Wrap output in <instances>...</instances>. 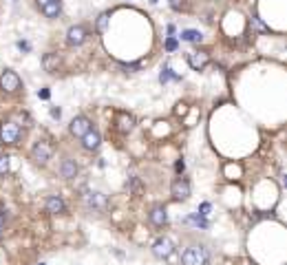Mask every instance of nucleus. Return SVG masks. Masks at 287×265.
<instances>
[{
    "label": "nucleus",
    "mask_w": 287,
    "mask_h": 265,
    "mask_svg": "<svg viewBox=\"0 0 287 265\" xmlns=\"http://www.w3.org/2000/svg\"><path fill=\"white\" fill-rule=\"evenodd\" d=\"M210 263V252L201 245H190L181 254V265H208Z\"/></svg>",
    "instance_id": "nucleus-1"
},
{
    "label": "nucleus",
    "mask_w": 287,
    "mask_h": 265,
    "mask_svg": "<svg viewBox=\"0 0 287 265\" xmlns=\"http://www.w3.org/2000/svg\"><path fill=\"white\" fill-rule=\"evenodd\" d=\"M51 155H53V146L49 141H35L33 148H31V159L35 163H40V166H44L51 159Z\"/></svg>",
    "instance_id": "nucleus-2"
},
{
    "label": "nucleus",
    "mask_w": 287,
    "mask_h": 265,
    "mask_svg": "<svg viewBox=\"0 0 287 265\" xmlns=\"http://www.w3.org/2000/svg\"><path fill=\"white\" fill-rule=\"evenodd\" d=\"M0 139H2V144H18V139H20V126L13 122H2L0 124Z\"/></svg>",
    "instance_id": "nucleus-3"
},
{
    "label": "nucleus",
    "mask_w": 287,
    "mask_h": 265,
    "mask_svg": "<svg viewBox=\"0 0 287 265\" xmlns=\"http://www.w3.org/2000/svg\"><path fill=\"white\" fill-rule=\"evenodd\" d=\"M0 86H2V91L7 93H16L18 88H20V75L16 73V71H4L2 75H0Z\"/></svg>",
    "instance_id": "nucleus-4"
},
{
    "label": "nucleus",
    "mask_w": 287,
    "mask_h": 265,
    "mask_svg": "<svg viewBox=\"0 0 287 265\" xmlns=\"http://www.w3.org/2000/svg\"><path fill=\"white\" fill-rule=\"evenodd\" d=\"M172 252H175V243H172L170 238L161 237V238H157V241L153 243V254L157 256V259H168Z\"/></svg>",
    "instance_id": "nucleus-5"
},
{
    "label": "nucleus",
    "mask_w": 287,
    "mask_h": 265,
    "mask_svg": "<svg viewBox=\"0 0 287 265\" xmlns=\"http://www.w3.org/2000/svg\"><path fill=\"white\" fill-rule=\"evenodd\" d=\"M69 131H71V135H73V137H79V139H82V137L91 131V119L84 117V115H78V117H73Z\"/></svg>",
    "instance_id": "nucleus-6"
},
{
    "label": "nucleus",
    "mask_w": 287,
    "mask_h": 265,
    "mask_svg": "<svg viewBox=\"0 0 287 265\" xmlns=\"http://www.w3.org/2000/svg\"><path fill=\"white\" fill-rule=\"evenodd\" d=\"M86 35H88L86 26L75 25V26H71V29L66 31V42H69L71 47H79V44H82L84 40H86Z\"/></svg>",
    "instance_id": "nucleus-7"
},
{
    "label": "nucleus",
    "mask_w": 287,
    "mask_h": 265,
    "mask_svg": "<svg viewBox=\"0 0 287 265\" xmlns=\"http://www.w3.org/2000/svg\"><path fill=\"white\" fill-rule=\"evenodd\" d=\"M208 62H210V55H208L206 51H192V53H188V64L192 66L194 71H201L203 66H208Z\"/></svg>",
    "instance_id": "nucleus-8"
},
{
    "label": "nucleus",
    "mask_w": 287,
    "mask_h": 265,
    "mask_svg": "<svg viewBox=\"0 0 287 265\" xmlns=\"http://www.w3.org/2000/svg\"><path fill=\"white\" fill-rule=\"evenodd\" d=\"M170 190H172V197L179 199V201H185V199L190 197V184L185 179H181V177L175 181V184H172Z\"/></svg>",
    "instance_id": "nucleus-9"
},
{
    "label": "nucleus",
    "mask_w": 287,
    "mask_h": 265,
    "mask_svg": "<svg viewBox=\"0 0 287 265\" xmlns=\"http://www.w3.org/2000/svg\"><path fill=\"white\" fill-rule=\"evenodd\" d=\"M84 201H86V206L91 208V210H104L106 203H108L102 192H88L86 197H84Z\"/></svg>",
    "instance_id": "nucleus-10"
},
{
    "label": "nucleus",
    "mask_w": 287,
    "mask_h": 265,
    "mask_svg": "<svg viewBox=\"0 0 287 265\" xmlns=\"http://www.w3.org/2000/svg\"><path fill=\"white\" fill-rule=\"evenodd\" d=\"M100 144H102V135L95 131V128H91V131L82 137V146L86 150H97L100 148Z\"/></svg>",
    "instance_id": "nucleus-11"
},
{
    "label": "nucleus",
    "mask_w": 287,
    "mask_h": 265,
    "mask_svg": "<svg viewBox=\"0 0 287 265\" xmlns=\"http://www.w3.org/2000/svg\"><path fill=\"white\" fill-rule=\"evenodd\" d=\"M166 221H168V214H166V208H163V206H155L153 210H150V223H153V225L161 228Z\"/></svg>",
    "instance_id": "nucleus-12"
},
{
    "label": "nucleus",
    "mask_w": 287,
    "mask_h": 265,
    "mask_svg": "<svg viewBox=\"0 0 287 265\" xmlns=\"http://www.w3.org/2000/svg\"><path fill=\"white\" fill-rule=\"evenodd\" d=\"M47 212H51V214H62V212H66L64 201H62L60 197H49L47 199Z\"/></svg>",
    "instance_id": "nucleus-13"
},
{
    "label": "nucleus",
    "mask_w": 287,
    "mask_h": 265,
    "mask_svg": "<svg viewBox=\"0 0 287 265\" xmlns=\"http://www.w3.org/2000/svg\"><path fill=\"white\" fill-rule=\"evenodd\" d=\"M60 172H62L64 179H73V177L78 175V163H75L73 159H64L62 166H60Z\"/></svg>",
    "instance_id": "nucleus-14"
},
{
    "label": "nucleus",
    "mask_w": 287,
    "mask_h": 265,
    "mask_svg": "<svg viewBox=\"0 0 287 265\" xmlns=\"http://www.w3.org/2000/svg\"><path fill=\"white\" fill-rule=\"evenodd\" d=\"M62 11V0H51V2H47L42 7V13L47 18H57Z\"/></svg>",
    "instance_id": "nucleus-15"
},
{
    "label": "nucleus",
    "mask_w": 287,
    "mask_h": 265,
    "mask_svg": "<svg viewBox=\"0 0 287 265\" xmlns=\"http://www.w3.org/2000/svg\"><path fill=\"white\" fill-rule=\"evenodd\" d=\"M42 62H44V69L51 71V73H53V71H57V66H60V57H57L55 53H47Z\"/></svg>",
    "instance_id": "nucleus-16"
},
{
    "label": "nucleus",
    "mask_w": 287,
    "mask_h": 265,
    "mask_svg": "<svg viewBox=\"0 0 287 265\" xmlns=\"http://www.w3.org/2000/svg\"><path fill=\"white\" fill-rule=\"evenodd\" d=\"M181 40H185V42H199V40H201V33L194 29H185V31H181Z\"/></svg>",
    "instance_id": "nucleus-17"
},
{
    "label": "nucleus",
    "mask_w": 287,
    "mask_h": 265,
    "mask_svg": "<svg viewBox=\"0 0 287 265\" xmlns=\"http://www.w3.org/2000/svg\"><path fill=\"white\" fill-rule=\"evenodd\" d=\"M108 20H110V13H100V18H97V31H100V33H104L106 31V26H108Z\"/></svg>",
    "instance_id": "nucleus-18"
},
{
    "label": "nucleus",
    "mask_w": 287,
    "mask_h": 265,
    "mask_svg": "<svg viewBox=\"0 0 287 265\" xmlns=\"http://www.w3.org/2000/svg\"><path fill=\"white\" fill-rule=\"evenodd\" d=\"M132 126H135V119L132 117H126V115L119 117V128H122V131H132Z\"/></svg>",
    "instance_id": "nucleus-19"
},
{
    "label": "nucleus",
    "mask_w": 287,
    "mask_h": 265,
    "mask_svg": "<svg viewBox=\"0 0 287 265\" xmlns=\"http://www.w3.org/2000/svg\"><path fill=\"white\" fill-rule=\"evenodd\" d=\"M170 78H177V75L170 71V66H163V69H161V75H159V82H168Z\"/></svg>",
    "instance_id": "nucleus-20"
},
{
    "label": "nucleus",
    "mask_w": 287,
    "mask_h": 265,
    "mask_svg": "<svg viewBox=\"0 0 287 265\" xmlns=\"http://www.w3.org/2000/svg\"><path fill=\"white\" fill-rule=\"evenodd\" d=\"M9 172V157L7 155H0V177Z\"/></svg>",
    "instance_id": "nucleus-21"
},
{
    "label": "nucleus",
    "mask_w": 287,
    "mask_h": 265,
    "mask_svg": "<svg viewBox=\"0 0 287 265\" xmlns=\"http://www.w3.org/2000/svg\"><path fill=\"white\" fill-rule=\"evenodd\" d=\"M188 221H190V223H197V225H201V228H208V221H206V219H201V216H199V214H197V216H190Z\"/></svg>",
    "instance_id": "nucleus-22"
},
{
    "label": "nucleus",
    "mask_w": 287,
    "mask_h": 265,
    "mask_svg": "<svg viewBox=\"0 0 287 265\" xmlns=\"http://www.w3.org/2000/svg\"><path fill=\"white\" fill-rule=\"evenodd\" d=\"M166 49H168V51H175V49H177V40L175 38H168L166 40Z\"/></svg>",
    "instance_id": "nucleus-23"
},
{
    "label": "nucleus",
    "mask_w": 287,
    "mask_h": 265,
    "mask_svg": "<svg viewBox=\"0 0 287 265\" xmlns=\"http://www.w3.org/2000/svg\"><path fill=\"white\" fill-rule=\"evenodd\" d=\"M208 210H210V203H203V206H201V212H199V216L210 214V212H208Z\"/></svg>",
    "instance_id": "nucleus-24"
},
{
    "label": "nucleus",
    "mask_w": 287,
    "mask_h": 265,
    "mask_svg": "<svg viewBox=\"0 0 287 265\" xmlns=\"http://www.w3.org/2000/svg\"><path fill=\"white\" fill-rule=\"evenodd\" d=\"M18 49H22V51H29V44H26V42H18Z\"/></svg>",
    "instance_id": "nucleus-25"
},
{
    "label": "nucleus",
    "mask_w": 287,
    "mask_h": 265,
    "mask_svg": "<svg viewBox=\"0 0 287 265\" xmlns=\"http://www.w3.org/2000/svg\"><path fill=\"white\" fill-rule=\"evenodd\" d=\"M38 95H40V97H42V100H49V91H47V88H44V91H40V93H38Z\"/></svg>",
    "instance_id": "nucleus-26"
},
{
    "label": "nucleus",
    "mask_w": 287,
    "mask_h": 265,
    "mask_svg": "<svg viewBox=\"0 0 287 265\" xmlns=\"http://www.w3.org/2000/svg\"><path fill=\"white\" fill-rule=\"evenodd\" d=\"M175 168H177V170H179V172H183V168H185V163H183V161H177V166H175Z\"/></svg>",
    "instance_id": "nucleus-27"
},
{
    "label": "nucleus",
    "mask_w": 287,
    "mask_h": 265,
    "mask_svg": "<svg viewBox=\"0 0 287 265\" xmlns=\"http://www.w3.org/2000/svg\"><path fill=\"white\" fill-rule=\"evenodd\" d=\"M170 4H172V9H179V7H181L179 0H170Z\"/></svg>",
    "instance_id": "nucleus-28"
},
{
    "label": "nucleus",
    "mask_w": 287,
    "mask_h": 265,
    "mask_svg": "<svg viewBox=\"0 0 287 265\" xmlns=\"http://www.w3.org/2000/svg\"><path fill=\"white\" fill-rule=\"evenodd\" d=\"M2 228H4V223H2V210H0V237H2Z\"/></svg>",
    "instance_id": "nucleus-29"
},
{
    "label": "nucleus",
    "mask_w": 287,
    "mask_h": 265,
    "mask_svg": "<svg viewBox=\"0 0 287 265\" xmlns=\"http://www.w3.org/2000/svg\"><path fill=\"white\" fill-rule=\"evenodd\" d=\"M35 2H38V4H40V9H42L44 4H47V2H51V0H35Z\"/></svg>",
    "instance_id": "nucleus-30"
},
{
    "label": "nucleus",
    "mask_w": 287,
    "mask_h": 265,
    "mask_svg": "<svg viewBox=\"0 0 287 265\" xmlns=\"http://www.w3.org/2000/svg\"><path fill=\"white\" fill-rule=\"evenodd\" d=\"M150 2H157V0H150Z\"/></svg>",
    "instance_id": "nucleus-31"
},
{
    "label": "nucleus",
    "mask_w": 287,
    "mask_h": 265,
    "mask_svg": "<svg viewBox=\"0 0 287 265\" xmlns=\"http://www.w3.org/2000/svg\"><path fill=\"white\" fill-rule=\"evenodd\" d=\"M40 265H44V263H40Z\"/></svg>",
    "instance_id": "nucleus-32"
}]
</instances>
